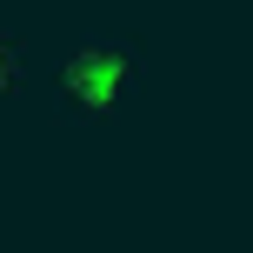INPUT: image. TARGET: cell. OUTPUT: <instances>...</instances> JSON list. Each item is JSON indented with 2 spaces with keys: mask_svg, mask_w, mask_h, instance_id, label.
Instances as JSON below:
<instances>
[{
  "mask_svg": "<svg viewBox=\"0 0 253 253\" xmlns=\"http://www.w3.org/2000/svg\"><path fill=\"white\" fill-rule=\"evenodd\" d=\"M133 74H140V53L126 47V40H80V47L60 60L53 87H60V107H67V114L107 120V114H120V107H126Z\"/></svg>",
  "mask_w": 253,
  "mask_h": 253,
  "instance_id": "1",
  "label": "cell"
},
{
  "mask_svg": "<svg viewBox=\"0 0 253 253\" xmlns=\"http://www.w3.org/2000/svg\"><path fill=\"white\" fill-rule=\"evenodd\" d=\"M13 87H27V40L0 34V93H13Z\"/></svg>",
  "mask_w": 253,
  "mask_h": 253,
  "instance_id": "2",
  "label": "cell"
}]
</instances>
